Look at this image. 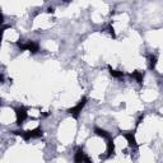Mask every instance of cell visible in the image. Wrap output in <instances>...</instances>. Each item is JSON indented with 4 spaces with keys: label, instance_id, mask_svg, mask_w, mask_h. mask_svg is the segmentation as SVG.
<instances>
[{
    "label": "cell",
    "instance_id": "cell-1",
    "mask_svg": "<svg viewBox=\"0 0 163 163\" xmlns=\"http://www.w3.org/2000/svg\"><path fill=\"white\" fill-rule=\"evenodd\" d=\"M87 105V98L85 97H83L79 102H78V105L77 106H74V107H72V108H69V110L66 111L69 115H72L74 118H78V116H79V113L82 112V110L84 108V106Z\"/></svg>",
    "mask_w": 163,
    "mask_h": 163
},
{
    "label": "cell",
    "instance_id": "cell-2",
    "mask_svg": "<svg viewBox=\"0 0 163 163\" xmlns=\"http://www.w3.org/2000/svg\"><path fill=\"white\" fill-rule=\"evenodd\" d=\"M18 46L20 50H28L31 51L32 54H36V52H38L40 51V46H38V43H36V42H27V43H22V42H18Z\"/></svg>",
    "mask_w": 163,
    "mask_h": 163
},
{
    "label": "cell",
    "instance_id": "cell-3",
    "mask_svg": "<svg viewBox=\"0 0 163 163\" xmlns=\"http://www.w3.org/2000/svg\"><path fill=\"white\" fill-rule=\"evenodd\" d=\"M15 116H17V125L20 126V125L26 121L27 116H28V113H27V108L24 106L18 107L17 110H15Z\"/></svg>",
    "mask_w": 163,
    "mask_h": 163
},
{
    "label": "cell",
    "instance_id": "cell-4",
    "mask_svg": "<svg viewBox=\"0 0 163 163\" xmlns=\"http://www.w3.org/2000/svg\"><path fill=\"white\" fill-rule=\"evenodd\" d=\"M42 129L41 128H37V129H33V130H29V131H26L23 139L24 140H29V139H33V138H40L42 137Z\"/></svg>",
    "mask_w": 163,
    "mask_h": 163
},
{
    "label": "cell",
    "instance_id": "cell-5",
    "mask_svg": "<svg viewBox=\"0 0 163 163\" xmlns=\"http://www.w3.org/2000/svg\"><path fill=\"white\" fill-rule=\"evenodd\" d=\"M124 137L128 140V144L130 148H138V143H137V139L134 137V133H124Z\"/></svg>",
    "mask_w": 163,
    "mask_h": 163
},
{
    "label": "cell",
    "instance_id": "cell-6",
    "mask_svg": "<svg viewBox=\"0 0 163 163\" xmlns=\"http://www.w3.org/2000/svg\"><path fill=\"white\" fill-rule=\"evenodd\" d=\"M84 152L82 146H78L77 150H75V155H74V163H83L84 162Z\"/></svg>",
    "mask_w": 163,
    "mask_h": 163
},
{
    "label": "cell",
    "instance_id": "cell-7",
    "mask_svg": "<svg viewBox=\"0 0 163 163\" xmlns=\"http://www.w3.org/2000/svg\"><path fill=\"white\" fill-rule=\"evenodd\" d=\"M94 134L97 135V137H100V138H103V139H106V140L111 139L110 134H108V133L106 131V130L101 129V128H94Z\"/></svg>",
    "mask_w": 163,
    "mask_h": 163
},
{
    "label": "cell",
    "instance_id": "cell-8",
    "mask_svg": "<svg viewBox=\"0 0 163 163\" xmlns=\"http://www.w3.org/2000/svg\"><path fill=\"white\" fill-rule=\"evenodd\" d=\"M115 153V143H113L112 139H108L107 140V158H110L111 155H113Z\"/></svg>",
    "mask_w": 163,
    "mask_h": 163
},
{
    "label": "cell",
    "instance_id": "cell-9",
    "mask_svg": "<svg viewBox=\"0 0 163 163\" xmlns=\"http://www.w3.org/2000/svg\"><path fill=\"white\" fill-rule=\"evenodd\" d=\"M130 77L134 78V79L137 80L140 85L143 84V80H144V74H143L142 72H133L131 74H130Z\"/></svg>",
    "mask_w": 163,
    "mask_h": 163
},
{
    "label": "cell",
    "instance_id": "cell-10",
    "mask_svg": "<svg viewBox=\"0 0 163 163\" xmlns=\"http://www.w3.org/2000/svg\"><path fill=\"white\" fill-rule=\"evenodd\" d=\"M107 68H108V72H110V74L112 75L113 78H124L125 74H124L122 72H118V70H113V69L110 66V65H108Z\"/></svg>",
    "mask_w": 163,
    "mask_h": 163
},
{
    "label": "cell",
    "instance_id": "cell-11",
    "mask_svg": "<svg viewBox=\"0 0 163 163\" xmlns=\"http://www.w3.org/2000/svg\"><path fill=\"white\" fill-rule=\"evenodd\" d=\"M148 61H149V69L153 70L155 68V65H157V56L155 55H149Z\"/></svg>",
    "mask_w": 163,
    "mask_h": 163
},
{
    "label": "cell",
    "instance_id": "cell-12",
    "mask_svg": "<svg viewBox=\"0 0 163 163\" xmlns=\"http://www.w3.org/2000/svg\"><path fill=\"white\" fill-rule=\"evenodd\" d=\"M107 29H108V32H110V35H111L112 38H116V33H115V29H113V27H112V26H108Z\"/></svg>",
    "mask_w": 163,
    "mask_h": 163
},
{
    "label": "cell",
    "instance_id": "cell-13",
    "mask_svg": "<svg viewBox=\"0 0 163 163\" xmlns=\"http://www.w3.org/2000/svg\"><path fill=\"white\" fill-rule=\"evenodd\" d=\"M143 120H144V113H143V115H140V116L138 117V120H137V128L139 126L140 124H142V121H143Z\"/></svg>",
    "mask_w": 163,
    "mask_h": 163
},
{
    "label": "cell",
    "instance_id": "cell-14",
    "mask_svg": "<svg viewBox=\"0 0 163 163\" xmlns=\"http://www.w3.org/2000/svg\"><path fill=\"white\" fill-rule=\"evenodd\" d=\"M83 163H93V162L91 161V158H89L88 155H85V157H84V162H83Z\"/></svg>",
    "mask_w": 163,
    "mask_h": 163
},
{
    "label": "cell",
    "instance_id": "cell-15",
    "mask_svg": "<svg viewBox=\"0 0 163 163\" xmlns=\"http://www.w3.org/2000/svg\"><path fill=\"white\" fill-rule=\"evenodd\" d=\"M46 12H47L48 14H52V13H55V9H54V8H47Z\"/></svg>",
    "mask_w": 163,
    "mask_h": 163
},
{
    "label": "cell",
    "instance_id": "cell-16",
    "mask_svg": "<svg viewBox=\"0 0 163 163\" xmlns=\"http://www.w3.org/2000/svg\"><path fill=\"white\" fill-rule=\"evenodd\" d=\"M0 80H2V83H4V74L0 75Z\"/></svg>",
    "mask_w": 163,
    "mask_h": 163
}]
</instances>
